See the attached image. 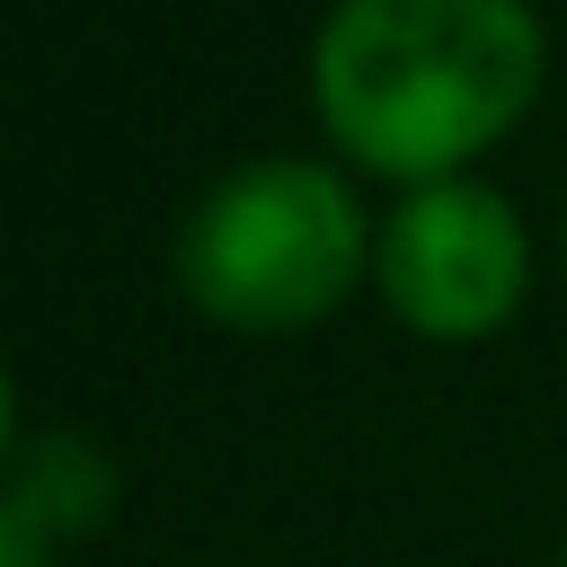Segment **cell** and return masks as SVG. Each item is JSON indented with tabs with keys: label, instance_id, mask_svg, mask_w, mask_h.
Listing matches in <instances>:
<instances>
[{
	"label": "cell",
	"instance_id": "obj_4",
	"mask_svg": "<svg viewBox=\"0 0 567 567\" xmlns=\"http://www.w3.org/2000/svg\"><path fill=\"white\" fill-rule=\"evenodd\" d=\"M115 496V470L80 443V434H35L9 461V496H0V567H44V532H80L97 523Z\"/></svg>",
	"mask_w": 567,
	"mask_h": 567
},
{
	"label": "cell",
	"instance_id": "obj_1",
	"mask_svg": "<svg viewBox=\"0 0 567 567\" xmlns=\"http://www.w3.org/2000/svg\"><path fill=\"white\" fill-rule=\"evenodd\" d=\"M328 133L425 177L496 142L540 89V18L523 0H337L310 53Z\"/></svg>",
	"mask_w": 567,
	"mask_h": 567
},
{
	"label": "cell",
	"instance_id": "obj_3",
	"mask_svg": "<svg viewBox=\"0 0 567 567\" xmlns=\"http://www.w3.org/2000/svg\"><path fill=\"white\" fill-rule=\"evenodd\" d=\"M372 266H381V292H390V310L408 328H425V337H478V328H496L514 310L532 248H523V221H514V204L496 186L434 177V186H416L381 221Z\"/></svg>",
	"mask_w": 567,
	"mask_h": 567
},
{
	"label": "cell",
	"instance_id": "obj_2",
	"mask_svg": "<svg viewBox=\"0 0 567 567\" xmlns=\"http://www.w3.org/2000/svg\"><path fill=\"white\" fill-rule=\"evenodd\" d=\"M363 257L354 195L319 159H248L230 168L177 239L186 301L230 319V328H292L319 319Z\"/></svg>",
	"mask_w": 567,
	"mask_h": 567
}]
</instances>
